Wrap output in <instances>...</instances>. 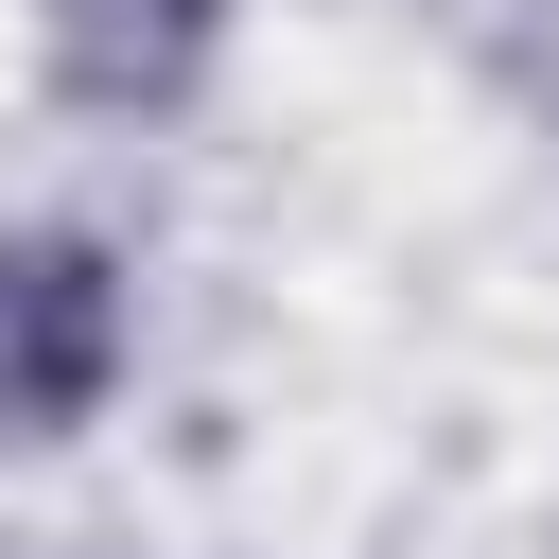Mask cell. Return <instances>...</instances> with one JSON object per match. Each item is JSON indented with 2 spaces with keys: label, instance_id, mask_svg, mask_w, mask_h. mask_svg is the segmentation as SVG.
Returning a JSON list of instances; mask_svg holds the SVG:
<instances>
[{
  "label": "cell",
  "instance_id": "cell-1",
  "mask_svg": "<svg viewBox=\"0 0 559 559\" xmlns=\"http://www.w3.org/2000/svg\"><path fill=\"white\" fill-rule=\"evenodd\" d=\"M157 349V280L105 210H0V472H52L122 419Z\"/></svg>",
  "mask_w": 559,
  "mask_h": 559
},
{
  "label": "cell",
  "instance_id": "cell-2",
  "mask_svg": "<svg viewBox=\"0 0 559 559\" xmlns=\"http://www.w3.org/2000/svg\"><path fill=\"white\" fill-rule=\"evenodd\" d=\"M245 17L262 0H17V70L87 140H175L245 70Z\"/></svg>",
  "mask_w": 559,
  "mask_h": 559
}]
</instances>
